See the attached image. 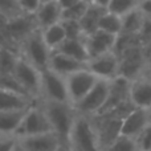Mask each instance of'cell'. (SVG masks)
Returning a JSON list of instances; mask_svg holds the SVG:
<instances>
[{"instance_id":"cell-1","label":"cell","mask_w":151,"mask_h":151,"mask_svg":"<svg viewBox=\"0 0 151 151\" xmlns=\"http://www.w3.org/2000/svg\"><path fill=\"white\" fill-rule=\"evenodd\" d=\"M40 102H41L42 109L50 122L52 131L60 138L61 143L68 147L70 131L73 129L76 118H77V111H76L74 106L72 104L41 101V99Z\"/></svg>"},{"instance_id":"cell-2","label":"cell","mask_w":151,"mask_h":151,"mask_svg":"<svg viewBox=\"0 0 151 151\" xmlns=\"http://www.w3.org/2000/svg\"><path fill=\"white\" fill-rule=\"evenodd\" d=\"M68 147L70 151H101L98 134L90 117L77 113V118L69 137Z\"/></svg>"},{"instance_id":"cell-3","label":"cell","mask_w":151,"mask_h":151,"mask_svg":"<svg viewBox=\"0 0 151 151\" xmlns=\"http://www.w3.org/2000/svg\"><path fill=\"white\" fill-rule=\"evenodd\" d=\"M19 53L40 72H44L49 68L52 50L45 44L40 29L31 33L21 42L19 47Z\"/></svg>"},{"instance_id":"cell-4","label":"cell","mask_w":151,"mask_h":151,"mask_svg":"<svg viewBox=\"0 0 151 151\" xmlns=\"http://www.w3.org/2000/svg\"><path fill=\"white\" fill-rule=\"evenodd\" d=\"M110 94V81L98 80L94 88L86 94V97L74 105L78 114L86 117H96L104 110Z\"/></svg>"},{"instance_id":"cell-5","label":"cell","mask_w":151,"mask_h":151,"mask_svg":"<svg viewBox=\"0 0 151 151\" xmlns=\"http://www.w3.org/2000/svg\"><path fill=\"white\" fill-rule=\"evenodd\" d=\"M13 77L19 82L24 93L31 98L40 101L41 97V72L29 64L24 57H19L17 65L13 72Z\"/></svg>"},{"instance_id":"cell-6","label":"cell","mask_w":151,"mask_h":151,"mask_svg":"<svg viewBox=\"0 0 151 151\" xmlns=\"http://www.w3.org/2000/svg\"><path fill=\"white\" fill-rule=\"evenodd\" d=\"M52 131V126L41 106V102L37 101L27 110L21 126L17 131V138L31 135H39Z\"/></svg>"},{"instance_id":"cell-7","label":"cell","mask_w":151,"mask_h":151,"mask_svg":"<svg viewBox=\"0 0 151 151\" xmlns=\"http://www.w3.org/2000/svg\"><path fill=\"white\" fill-rule=\"evenodd\" d=\"M41 101L70 104L66 86V78L50 69L41 72Z\"/></svg>"},{"instance_id":"cell-8","label":"cell","mask_w":151,"mask_h":151,"mask_svg":"<svg viewBox=\"0 0 151 151\" xmlns=\"http://www.w3.org/2000/svg\"><path fill=\"white\" fill-rule=\"evenodd\" d=\"M119 77L131 81L146 74L147 63L143 55V47H134L118 55Z\"/></svg>"},{"instance_id":"cell-9","label":"cell","mask_w":151,"mask_h":151,"mask_svg":"<svg viewBox=\"0 0 151 151\" xmlns=\"http://www.w3.org/2000/svg\"><path fill=\"white\" fill-rule=\"evenodd\" d=\"M99 78L91 73L88 68L78 70L76 73L66 77V86H68V94L70 104L77 105L86 97V94L94 88Z\"/></svg>"},{"instance_id":"cell-10","label":"cell","mask_w":151,"mask_h":151,"mask_svg":"<svg viewBox=\"0 0 151 151\" xmlns=\"http://www.w3.org/2000/svg\"><path fill=\"white\" fill-rule=\"evenodd\" d=\"M88 69L99 80L113 81L119 76V57L115 52L98 56L88 61Z\"/></svg>"},{"instance_id":"cell-11","label":"cell","mask_w":151,"mask_h":151,"mask_svg":"<svg viewBox=\"0 0 151 151\" xmlns=\"http://www.w3.org/2000/svg\"><path fill=\"white\" fill-rule=\"evenodd\" d=\"M117 37L118 36H115V35L107 33V32L101 31V29L83 37L89 60L102 55H106V53L114 52L115 44H117Z\"/></svg>"},{"instance_id":"cell-12","label":"cell","mask_w":151,"mask_h":151,"mask_svg":"<svg viewBox=\"0 0 151 151\" xmlns=\"http://www.w3.org/2000/svg\"><path fill=\"white\" fill-rule=\"evenodd\" d=\"M7 29L11 41L19 49L21 42L39 28H37V24L33 15H20L17 17L12 19V20H8Z\"/></svg>"},{"instance_id":"cell-13","label":"cell","mask_w":151,"mask_h":151,"mask_svg":"<svg viewBox=\"0 0 151 151\" xmlns=\"http://www.w3.org/2000/svg\"><path fill=\"white\" fill-rule=\"evenodd\" d=\"M150 110L134 107L122 121L121 135L135 139L150 125Z\"/></svg>"},{"instance_id":"cell-14","label":"cell","mask_w":151,"mask_h":151,"mask_svg":"<svg viewBox=\"0 0 151 151\" xmlns=\"http://www.w3.org/2000/svg\"><path fill=\"white\" fill-rule=\"evenodd\" d=\"M17 141L27 151H58L64 146L53 131L39 135L23 137L17 138Z\"/></svg>"},{"instance_id":"cell-15","label":"cell","mask_w":151,"mask_h":151,"mask_svg":"<svg viewBox=\"0 0 151 151\" xmlns=\"http://www.w3.org/2000/svg\"><path fill=\"white\" fill-rule=\"evenodd\" d=\"M33 16L35 20H36L37 28L40 31H42L48 27L61 23V20H63V8H61L58 0H48V1L41 3L40 8Z\"/></svg>"},{"instance_id":"cell-16","label":"cell","mask_w":151,"mask_h":151,"mask_svg":"<svg viewBox=\"0 0 151 151\" xmlns=\"http://www.w3.org/2000/svg\"><path fill=\"white\" fill-rule=\"evenodd\" d=\"M130 102L134 107L151 109V78L142 76L130 82Z\"/></svg>"},{"instance_id":"cell-17","label":"cell","mask_w":151,"mask_h":151,"mask_svg":"<svg viewBox=\"0 0 151 151\" xmlns=\"http://www.w3.org/2000/svg\"><path fill=\"white\" fill-rule=\"evenodd\" d=\"M88 68V64L82 63V61H78L76 58H72L69 56L64 55L61 52H52L50 56V63H49V68L50 70H53L55 73L63 76V77H69L70 74L76 73L78 70H82V69Z\"/></svg>"},{"instance_id":"cell-18","label":"cell","mask_w":151,"mask_h":151,"mask_svg":"<svg viewBox=\"0 0 151 151\" xmlns=\"http://www.w3.org/2000/svg\"><path fill=\"white\" fill-rule=\"evenodd\" d=\"M37 102L29 96L13 90H1L0 89V111H15V110H27Z\"/></svg>"},{"instance_id":"cell-19","label":"cell","mask_w":151,"mask_h":151,"mask_svg":"<svg viewBox=\"0 0 151 151\" xmlns=\"http://www.w3.org/2000/svg\"><path fill=\"white\" fill-rule=\"evenodd\" d=\"M28 110V109H27ZM27 110L0 111V137H16ZM17 138V137H16Z\"/></svg>"},{"instance_id":"cell-20","label":"cell","mask_w":151,"mask_h":151,"mask_svg":"<svg viewBox=\"0 0 151 151\" xmlns=\"http://www.w3.org/2000/svg\"><path fill=\"white\" fill-rule=\"evenodd\" d=\"M106 11H107L106 8H102V7H99V5L93 4V3L89 4L86 12L83 13L82 19L80 20L83 36H88V35H91L96 31H98L101 17L104 16V13L106 12Z\"/></svg>"},{"instance_id":"cell-21","label":"cell","mask_w":151,"mask_h":151,"mask_svg":"<svg viewBox=\"0 0 151 151\" xmlns=\"http://www.w3.org/2000/svg\"><path fill=\"white\" fill-rule=\"evenodd\" d=\"M57 52H61L64 55L69 56V57L76 58V60L82 61V63L86 64L89 61V56L83 37L82 39H66V41L61 45L60 49H57Z\"/></svg>"},{"instance_id":"cell-22","label":"cell","mask_w":151,"mask_h":151,"mask_svg":"<svg viewBox=\"0 0 151 151\" xmlns=\"http://www.w3.org/2000/svg\"><path fill=\"white\" fill-rule=\"evenodd\" d=\"M41 35H42V39H44L45 44L49 47V49L52 50V52L60 49V47L66 41V39H68L65 28H64V25L61 23L42 29Z\"/></svg>"},{"instance_id":"cell-23","label":"cell","mask_w":151,"mask_h":151,"mask_svg":"<svg viewBox=\"0 0 151 151\" xmlns=\"http://www.w3.org/2000/svg\"><path fill=\"white\" fill-rule=\"evenodd\" d=\"M145 20H146V17L138 8L126 13L125 16H122V33L138 35Z\"/></svg>"},{"instance_id":"cell-24","label":"cell","mask_w":151,"mask_h":151,"mask_svg":"<svg viewBox=\"0 0 151 151\" xmlns=\"http://www.w3.org/2000/svg\"><path fill=\"white\" fill-rule=\"evenodd\" d=\"M19 57H20V53L17 49L0 47V73L13 74Z\"/></svg>"},{"instance_id":"cell-25","label":"cell","mask_w":151,"mask_h":151,"mask_svg":"<svg viewBox=\"0 0 151 151\" xmlns=\"http://www.w3.org/2000/svg\"><path fill=\"white\" fill-rule=\"evenodd\" d=\"M99 29L115 36L121 35L122 33V16L106 11L99 21Z\"/></svg>"},{"instance_id":"cell-26","label":"cell","mask_w":151,"mask_h":151,"mask_svg":"<svg viewBox=\"0 0 151 151\" xmlns=\"http://www.w3.org/2000/svg\"><path fill=\"white\" fill-rule=\"evenodd\" d=\"M139 0H110L107 5V11L119 16H125L126 13L137 9Z\"/></svg>"},{"instance_id":"cell-27","label":"cell","mask_w":151,"mask_h":151,"mask_svg":"<svg viewBox=\"0 0 151 151\" xmlns=\"http://www.w3.org/2000/svg\"><path fill=\"white\" fill-rule=\"evenodd\" d=\"M102 151H139V150L138 146H137L135 139H131L125 135H119L113 143H110Z\"/></svg>"},{"instance_id":"cell-28","label":"cell","mask_w":151,"mask_h":151,"mask_svg":"<svg viewBox=\"0 0 151 151\" xmlns=\"http://www.w3.org/2000/svg\"><path fill=\"white\" fill-rule=\"evenodd\" d=\"M20 15L24 13L21 12L17 0H0V16L7 20H12Z\"/></svg>"},{"instance_id":"cell-29","label":"cell","mask_w":151,"mask_h":151,"mask_svg":"<svg viewBox=\"0 0 151 151\" xmlns=\"http://www.w3.org/2000/svg\"><path fill=\"white\" fill-rule=\"evenodd\" d=\"M89 4H90V3H86V1H83V0H81V1L76 3V4L72 5V7L64 9L63 11V20H76V21H80L81 19H82L83 13H85L86 9H88ZM63 20H61V21H63Z\"/></svg>"},{"instance_id":"cell-30","label":"cell","mask_w":151,"mask_h":151,"mask_svg":"<svg viewBox=\"0 0 151 151\" xmlns=\"http://www.w3.org/2000/svg\"><path fill=\"white\" fill-rule=\"evenodd\" d=\"M61 24L64 25L66 32V36L68 39H82L83 36V32L82 28H81V24L80 21H76V20H63Z\"/></svg>"},{"instance_id":"cell-31","label":"cell","mask_w":151,"mask_h":151,"mask_svg":"<svg viewBox=\"0 0 151 151\" xmlns=\"http://www.w3.org/2000/svg\"><path fill=\"white\" fill-rule=\"evenodd\" d=\"M0 89L1 90H13V91H19V93H24V90L20 88L19 82L16 81V78L13 77V74H4L0 73ZM28 96V94H27Z\"/></svg>"},{"instance_id":"cell-32","label":"cell","mask_w":151,"mask_h":151,"mask_svg":"<svg viewBox=\"0 0 151 151\" xmlns=\"http://www.w3.org/2000/svg\"><path fill=\"white\" fill-rule=\"evenodd\" d=\"M139 151H151V123L135 138Z\"/></svg>"},{"instance_id":"cell-33","label":"cell","mask_w":151,"mask_h":151,"mask_svg":"<svg viewBox=\"0 0 151 151\" xmlns=\"http://www.w3.org/2000/svg\"><path fill=\"white\" fill-rule=\"evenodd\" d=\"M24 15H35L41 5V0H17Z\"/></svg>"},{"instance_id":"cell-34","label":"cell","mask_w":151,"mask_h":151,"mask_svg":"<svg viewBox=\"0 0 151 151\" xmlns=\"http://www.w3.org/2000/svg\"><path fill=\"white\" fill-rule=\"evenodd\" d=\"M138 36H139V40H141L142 47L151 42V19L146 17V20H145V23H143V25H142L141 31H139Z\"/></svg>"},{"instance_id":"cell-35","label":"cell","mask_w":151,"mask_h":151,"mask_svg":"<svg viewBox=\"0 0 151 151\" xmlns=\"http://www.w3.org/2000/svg\"><path fill=\"white\" fill-rule=\"evenodd\" d=\"M17 145L16 137H0V151H13Z\"/></svg>"},{"instance_id":"cell-36","label":"cell","mask_w":151,"mask_h":151,"mask_svg":"<svg viewBox=\"0 0 151 151\" xmlns=\"http://www.w3.org/2000/svg\"><path fill=\"white\" fill-rule=\"evenodd\" d=\"M138 9L143 13L145 17L151 19V0H139Z\"/></svg>"},{"instance_id":"cell-37","label":"cell","mask_w":151,"mask_h":151,"mask_svg":"<svg viewBox=\"0 0 151 151\" xmlns=\"http://www.w3.org/2000/svg\"><path fill=\"white\" fill-rule=\"evenodd\" d=\"M143 55H145V58H146L147 66L151 65V42L143 45Z\"/></svg>"},{"instance_id":"cell-38","label":"cell","mask_w":151,"mask_h":151,"mask_svg":"<svg viewBox=\"0 0 151 151\" xmlns=\"http://www.w3.org/2000/svg\"><path fill=\"white\" fill-rule=\"evenodd\" d=\"M109 3H110V0H93V4L99 5V7H102V8H106V9H107Z\"/></svg>"},{"instance_id":"cell-39","label":"cell","mask_w":151,"mask_h":151,"mask_svg":"<svg viewBox=\"0 0 151 151\" xmlns=\"http://www.w3.org/2000/svg\"><path fill=\"white\" fill-rule=\"evenodd\" d=\"M13 151H27V150L24 149V147L21 146V145L19 143V141H17V145H16V147H15V150H13Z\"/></svg>"},{"instance_id":"cell-40","label":"cell","mask_w":151,"mask_h":151,"mask_svg":"<svg viewBox=\"0 0 151 151\" xmlns=\"http://www.w3.org/2000/svg\"><path fill=\"white\" fill-rule=\"evenodd\" d=\"M58 151H70V150H69V147H66V146H63V147H61V149L58 150Z\"/></svg>"},{"instance_id":"cell-41","label":"cell","mask_w":151,"mask_h":151,"mask_svg":"<svg viewBox=\"0 0 151 151\" xmlns=\"http://www.w3.org/2000/svg\"><path fill=\"white\" fill-rule=\"evenodd\" d=\"M83 1H86V3H93V0H83Z\"/></svg>"},{"instance_id":"cell-42","label":"cell","mask_w":151,"mask_h":151,"mask_svg":"<svg viewBox=\"0 0 151 151\" xmlns=\"http://www.w3.org/2000/svg\"><path fill=\"white\" fill-rule=\"evenodd\" d=\"M150 122H151V109H150Z\"/></svg>"},{"instance_id":"cell-43","label":"cell","mask_w":151,"mask_h":151,"mask_svg":"<svg viewBox=\"0 0 151 151\" xmlns=\"http://www.w3.org/2000/svg\"><path fill=\"white\" fill-rule=\"evenodd\" d=\"M42 1H48V0H41V3H42Z\"/></svg>"}]
</instances>
